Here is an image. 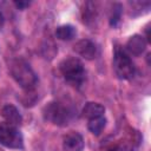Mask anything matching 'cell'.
I'll return each instance as SVG.
<instances>
[{
    "mask_svg": "<svg viewBox=\"0 0 151 151\" xmlns=\"http://www.w3.org/2000/svg\"><path fill=\"white\" fill-rule=\"evenodd\" d=\"M146 48V40L140 34H134L130 37L126 42V50L133 55H140Z\"/></svg>",
    "mask_w": 151,
    "mask_h": 151,
    "instance_id": "9c48e42d",
    "label": "cell"
},
{
    "mask_svg": "<svg viewBox=\"0 0 151 151\" xmlns=\"http://www.w3.org/2000/svg\"><path fill=\"white\" fill-rule=\"evenodd\" d=\"M113 68L118 78L127 80L131 79L136 73L134 64L122 46H116L113 52Z\"/></svg>",
    "mask_w": 151,
    "mask_h": 151,
    "instance_id": "3957f363",
    "label": "cell"
},
{
    "mask_svg": "<svg viewBox=\"0 0 151 151\" xmlns=\"http://www.w3.org/2000/svg\"><path fill=\"white\" fill-rule=\"evenodd\" d=\"M59 70L64 76L65 80L73 86L81 85L85 79L84 65L76 57H68L64 59L59 65Z\"/></svg>",
    "mask_w": 151,
    "mask_h": 151,
    "instance_id": "7a4b0ae2",
    "label": "cell"
},
{
    "mask_svg": "<svg viewBox=\"0 0 151 151\" xmlns=\"http://www.w3.org/2000/svg\"><path fill=\"white\" fill-rule=\"evenodd\" d=\"M76 34H77L76 28L68 24L61 25V26L57 27V29H55V37L59 40H71L76 37Z\"/></svg>",
    "mask_w": 151,
    "mask_h": 151,
    "instance_id": "7c38bea8",
    "label": "cell"
},
{
    "mask_svg": "<svg viewBox=\"0 0 151 151\" xmlns=\"http://www.w3.org/2000/svg\"><path fill=\"white\" fill-rule=\"evenodd\" d=\"M0 151H4V149H2V147H0Z\"/></svg>",
    "mask_w": 151,
    "mask_h": 151,
    "instance_id": "ac0fdd59",
    "label": "cell"
},
{
    "mask_svg": "<svg viewBox=\"0 0 151 151\" xmlns=\"http://www.w3.org/2000/svg\"><path fill=\"white\" fill-rule=\"evenodd\" d=\"M120 14H122V6L119 4H116L112 8V14L110 17V24L112 26H116L117 22L119 21L120 19Z\"/></svg>",
    "mask_w": 151,
    "mask_h": 151,
    "instance_id": "9a60e30c",
    "label": "cell"
},
{
    "mask_svg": "<svg viewBox=\"0 0 151 151\" xmlns=\"http://www.w3.org/2000/svg\"><path fill=\"white\" fill-rule=\"evenodd\" d=\"M63 147L65 151H83L84 138L78 132H70L64 137Z\"/></svg>",
    "mask_w": 151,
    "mask_h": 151,
    "instance_id": "52a82bcc",
    "label": "cell"
},
{
    "mask_svg": "<svg viewBox=\"0 0 151 151\" xmlns=\"http://www.w3.org/2000/svg\"><path fill=\"white\" fill-rule=\"evenodd\" d=\"M4 21H5V18H4V15H2V13H1V11H0V28L2 27Z\"/></svg>",
    "mask_w": 151,
    "mask_h": 151,
    "instance_id": "e0dca14e",
    "label": "cell"
},
{
    "mask_svg": "<svg viewBox=\"0 0 151 151\" xmlns=\"http://www.w3.org/2000/svg\"><path fill=\"white\" fill-rule=\"evenodd\" d=\"M105 126H106V118L104 116L88 119V123H87L88 131L94 136H99L105 129Z\"/></svg>",
    "mask_w": 151,
    "mask_h": 151,
    "instance_id": "8fae6325",
    "label": "cell"
},
{
    "mask_svg": "<svg viewBox=\"0 0 151 151\" xmlns=\"http://www.w3.org/2000/svg\"><path fill=\"white\" fill-rule=\"evenodd\" d=\"M0 144L9 149H22L24 138L17 126L0 123Z\"/></svg>",
    "mask_w": 151,
    "mask_h": 151,
    "instance_id": "5b68a950",
    "label": "cell"
},
{
    "mask_svg": "<svg viewBox=\"0 0 151 151\" xmlns=\"http://www.w3.org/2000/svg\"><path fill=\"white\" fill-rule=\"evenodd\" d=\"M104 112H105V107L101 104L94 103V101H88L83 107V116L87 119L101 117L104 116Z\"/></svg>",
    "mask_w": 151,
    "mask_h": 151,
    "instance_id": "30bf717a",
    "label": "cell"
},
{
    "mask_svg": "<svg viewBox=\"0 0 151 151\" xmlns=\"http://www.w3.org/2000/svg\"><path fill=\"white\" fill-rule=\"evenodd\" d=\"M29 4H31L29 1H15V2H14L15 7L19 8V9H25L26 7L29 6Z\"/></svg>",
    "mask_w": 151,
    "mask_h": 151,
    "instance_id": "2e32d148",
    "label": "cell"
},
{
    "mask_svg": "<svg viewBox=\"0 0 151 151\" xmlns=\"http://www.w3.org/2000/svg\"><path fill=\"white\" fill-rule=\"evenodd\" d=\"M74 51L79 55H81L83 58H85L87 60L94 59L98 54L97 45L90 39H81V40L77 41L74 45Z\"/></svg>",
    "mask_w": 151,
    "mask_h": 151,
    "instance_id": "8992f818",
    "label": "cell"
},
{
    "mask_svg": "<svg viewBox=\"0 0 151 151\" xmlns=\"http://www.w3.org/2000/svg\"><path fill=\"white\" fill-rule=\"evenodd\" d=\"M97 19V9L94 8L93 4L87 2L85 8L83 9V20L85 24L90 25L91 22H93Z\"/></svg>",
    "mask_w": 151,
    "mask_h": 151,
    "instance_id": "5bb4252c",
    "label": "cell"
},
{
    "mask_svg": "<svg viewBox=\"0 0 151 151\" xmlns=\"http://www.w3.org/2000/svg\"><path fill=\"white\" fill-rule=\"evenodd\" d=\"M58 50L54 45V42L52 40H50L48 38L45 39L41 44V54L44 55V58L46 59H53L54 55L57 54Z\"/></svg>",
    "mask_w": 151,
    "mask_h": 151,
    "instance_id": "4fadbf2b",
    "label": "cell"
},
{
    "mask_svg": "<svg viewBox=\"0 0 151 151\" xmlns=\"http://www.w3.org/2000/svg\"><path fill=\"white\" fill-rule=\"evenodd\" d=\"M42 117L46 122H50L54 125L64 126L67 124L70 119V113L68 110L65 106H63L60 103L51 101L44 106Z\"/></svg>",
    "mask_w": 151,
    "mask_h": 151,
    "instance_id": "277c9868",
    "label": "cell"
},
{
    "mask_svg": "<svg viewBox=\"0 0 151 151\" xmlns=\"http://www.w3.org/2000/svg\"><path fill=\"white\" fill-rule=\"evenodd\" d=\"M11 74L17 84L25 91H33L38 83L35 72L29 66V64L22 59H15L12 61Z\"/></svg>",
    "mask_w": 151,
    "mask_h": 151,
    "instance_id": "6da1fadb",
    "label": "cell"
},
{
    "mask_svg": "<svg viewBox=\"0 0 151 151\" xmlns=\"http://www.w3.org/2000/svg\"><path fill=\"white\" fill-rule=\"evenodd\" d=\"M1 116L5 119V123L13 126H19L22 123V117L19 110L12 104H6L1 109Z\"/></svg>",
    "mask_w": 151,
    "mask_h": 151,
    "instance_id": "ba28073f",
    "label": "cell"
}]
</instances>
